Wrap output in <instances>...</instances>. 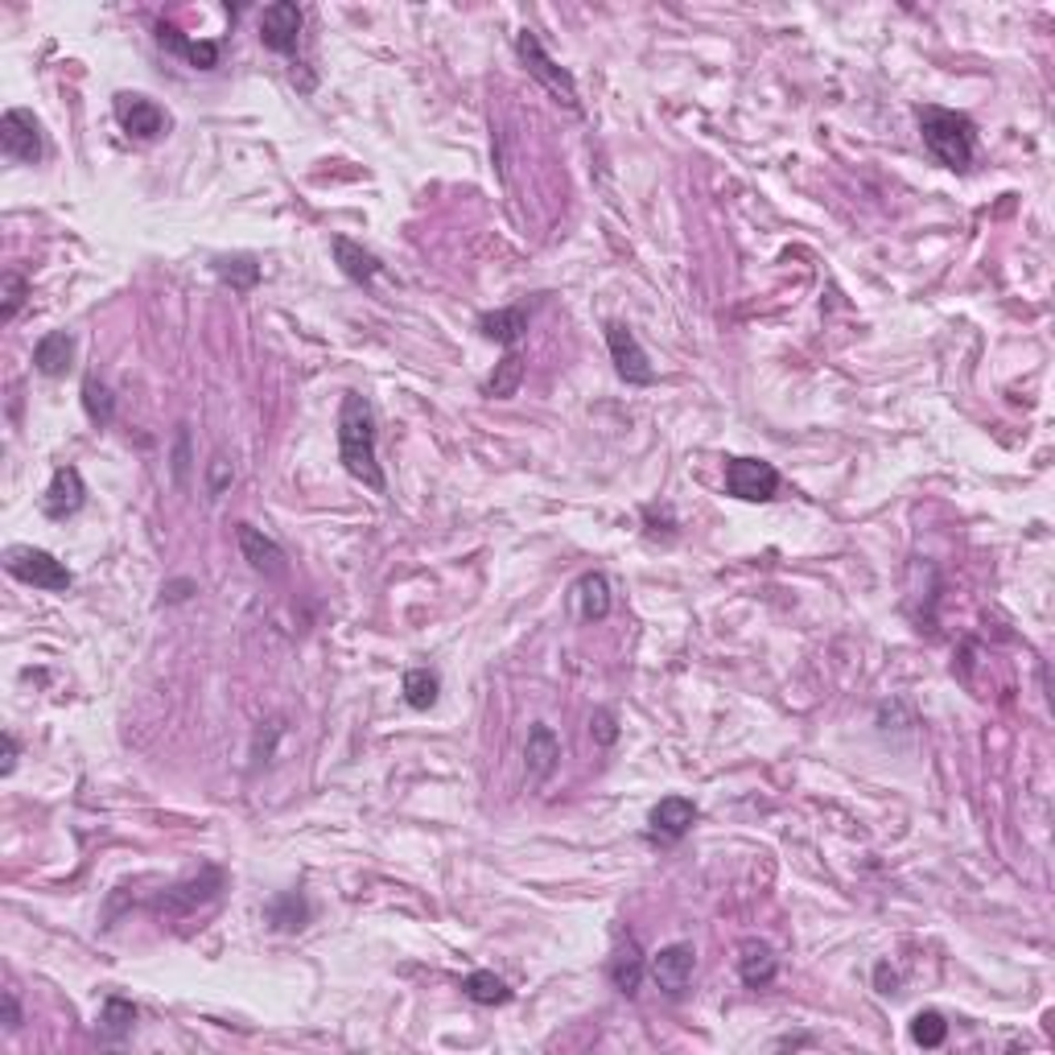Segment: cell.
I'll use <instances>...</instances> for the list:
<instances>
[{"instance_id": "1", "label": "cell", "mask_w": 1055, "mask_h": 1055, "mask_svg": "<svg viewBox=\"0 0 1055 1055\" xmlns=\"http://www.w3.org/2000/svg\"><path fill=\"white\" fill-rule=\"evenodd\" d=\"M338 462L347 466L351 478H359L363 487H372L376 495L388 491V478L379 471L376 454V412H372V400L363 392L343 396V409H338Z\"/></svg>"}, {"instance_id": "2", "label": "cell", "mask_w": 1055, "mask_h": 1055, "mask_svg": "<svg viewBox=\"0 0 1055 1055\" xmlns=\"http://www.w3.org/2000/svg\"><path fill=\"white\" fill-rule=\"evenodd\" d=\"M915 120H919V137H924L932 158L940 161V165H948V170H969L977 128L965 111L924 104V108H915Z\"/></svg>"}, {"instance_id": "3", "label": "cell", "mask_w": 1055, "mask_h": 1055, "mask_svg": "<svg viewBox=\"0 0 1055 1055\" xmlns=\"http://www.w3.org/2000/svg\"><path fill=\"white\" fill-rule=\"evenodd\" d=\"M4 569L13 573L17 582L50 590V594H66L75 585V573L46 549H33V545H9L4 549Z\"/></svg>"}, {"instance_id": "4", "label": "cell", "mask_w": 1055, "mask_h": 1055, "mask_svg": "<svg viewBox=\"0 0 1055 1055\" xmlns=\"http://www.w3.org/2000/svg\"><path fill=\"white\" fill-rule=\"evenodd\" d=\"M516 54H520V63L528 66V75H532V79L557 99V104H566L569 111H582V99H578V83H573V75H569L566 66L552 63L532 30L516 33Z\"/></svg>"}, {"instance_id": "5", "label": "cell", "mask_w": 1055, "mask_h": 1055, "mask_svg": "<svg viewBox=\"0 0 1055 1055\" xmlns=\"http://www.w3.org/2000/svg\"><path fill=\"white\" fill-rule=\"evenodd\" d=\"M725 491L742 504H767L779 491V471L763 457H730L725 462Z\"/></svg>"}, {"instance_id": "6", "label": "cell", "mask_w": 1055, "mask_h": 1055, "mask_svg": "<svg viewBox=\"0 0 1055 1055\" xmlns=\"http://www.w3.org/2000/svg\"><path fill=\"white\" fill-rule=\"evenodd\" d=\"M0 153L17 165H37L42 161V132L33 111L25 108H9L0 116Z\"/></svg>"}, {"instance_id": "7", "label": "cell", "mask_w": 1055, "mask_h": 1055, "mask_svg": "<svg viewBox=\"0 0 1055 1055\" xmlns=\"http://www.w3.org/2000/svg\"><path fill=\"white\" fill-rule=\"evenodd\" d=\"M606 347H611L615 372L627 379V384H635V388L656 384V367H652L647 351L639 347V338H635V331H631V326H623V322H611V326H606Z\"/></svg>"}, {"instance_id": "8", "label": "cell", "mask_w": 1055, "mask_h": 1055, "mask_svg": "<svg viewBox=\"0 0 1055 1055\" xmlns=\"http://www.w3.org/2000/svg\"><path fill=\"white\" fill-rule=\"evenodd\" d=\"M647 973H652V981L660 986L664 993H685V986L693 981L697 973V948L685 945V940H677V945H664L652 961H647Z\"/></svg>"}, {"instance_id": "9", "label": "cell", "mask_w": 1055, "mask_h": 1055, "mask_svg": "<svg viewBox=\"0 0 1055 1055\" xmlns=\"http://www.w3.org/2000/svg\"><path fill=\"white\" fill-rule=\"evenodd\" d=\"M301 25H305V13H301L293 0H277L268 4L260 13V42L277 54H293L301 42Z\"/></svg>"}, {"instance_id": "10", "label": "cell", "mask_w": 1055, "mask_h": 1055, "mask_svg": "<svg viewBox=\"0 0 1055 1055\" xmlns=\"http://www.w3.org/2000/svg\"><path fill=\"white\" fill-rule=\"evenodd\" d=\"M223 870H203L198 879H186V882H177L174 891H165V895L158 898V912L161 915H190V912H198V907H206L211 898L219 895L223 891Z\"/></svg>"}, {"instance_id": "11", "label": "cell", "mask_w": 1055, "mask_h": 1055, "mask_svg": "<svg viewBox=\"0 0 1055 1055\" xmlns=\"http://www.w3.org/2000/svg\"><path fill=\"white\" fill-rule=\"evenodd\" d=\"M116 120H120V128H125L128 137H137V141H158L161 132L170 128V120H165V111L153 104V99H144V95H116Z\"/></svg>"}, {"instance_id": "12", "label": "cell", "mask_w": 1055, "mask_h": 1055, "mask_svg": "<svg viewBox=\"0 0 1055 1055\" xmlns=\"http://www.w3.org/2000/svg\"><path fill=\"white\" fill-rule=\"evenodd\" d=\"M83 504H87L83 474L75 471V466H58L54 478H50L46 495H42V512H46L50 520H66V516H75Z\"/></svg>"}, {"instance_id": "13", "label": "cell", "mask_w": 1055, "mask_h": 1055, "mask_svg": "<svg viewBox=\"0 0 1055 1055\" xmlns=\"http://www.w3.org/2000/svg\"><path fill=\"white\" fill-rule=\"evenodd\" d=\"M652 837L656 841H680V837L693 829L697 820V804L689 796H664L656 808H652Z\"/></svg>"}, {"instance_id": "14", "label": "cell", "mask_w": 1055, "mask_h": 1055, "mask_svg": "<svg viewBox=\"0 0 1055 1055\" xmlns=\"http://www.w3.org/2000/svg\"><path fill=\"white\" fill-rule=\"evenodd\" d=\"M236 536H239V549H244V561H248L256 573L281 578V573H284V552H281V545H277L272 536H265L260 528H252V524H236Z\"/></svg>"}, {"instance_id": "15", "label": "cell", "mask_w": 1055, "mask_h": 1055, "mask_svg": "<svg viewBox=\"0 0 1055 1055\" xmlns=\"http://www.w3.org/2000/svg\"><path fill=\"white\" fill-rule=\"evenodd\" d=\"M775 973H779V961H775L772 945L746 940V945L739 948V977L746 990H767L775 981Z\"/></svg>"}, {"instance_id": "16", "label": "cell", "mask_w": 1055, "mask_h": 1055, "mask_svg": "<svg viewBox=\"0 0 1055 1055\" xmlns=\"http://www.w3.org/2000/svg\"><path fill=\"white\" fill-rule=\"evenodd\" d=\"M573 602H578V618L582 623H602L611 615V582L606 573H582L573 585Z\"/></svg>"}, {"instance_id": "17", "label": "cell", "mask_w": 1055, "mask_h": 1055, "mask_svg": "<svg viewBox=\"0 0 1055 1055\" xmlns=\"http://www.w3.org/2000/svg\"><path fill=\"white\" fill-rule=\"evenodd\" d=\"M71 359H75V338L66 331H50L37 338V347H33V367L42 372V376H66L71 372Z\"/></svg>"}, {"instance_id": "18", "label": "cell", "mask_w": 1055, "mask_h": 1055, "mask_svg": "<svg viewBox=\"0 0 1055 1055\" xmlns=\"http://www.w3.org/2000/svg\"><path fill=\"white\" fill-rule=\"evenodd\" d=\"M331 252H334V260H338V268H343V277H351L355 284H372L379 272H384V265H379L376 256L363 252L359 244H355V239H347V236H334L331 239Z\"/></svg>"}, {"instance_id": "19", "label": "cell", "mask_w": 1055, "mask_h": 1055, "mask_svg": "<svg viewBox=\"0 0 1055 1055\" xmlns=\"http://www.w3.org/2000/svg\"><path fill=\"white\" fill-rule=\"evenodd\" d=\"M478 331L487 334V338H495V343H504V347L512 351L524 338V334H528V310H524V305L491 310V314L478 317Z\"/></svg>"}, {"instance_id": "20", "label": "cell", "mask_w": 1055, "mask_h": 1055, "mask_svg": "<svg viewBox=\"0 0 1055 1055\" xmlns=\"http://www.w3.org/2000/svg\"><path fill=\"white\" fill-rule=\"evenodd\" d=\"M158 42H161V46L177 50V54H182V58H186L190 66H198V71H211V66H219V42H194V37L177 33L174 25H165V21L158 25Z\"/></svg>"}, {"instance_id": "21", "label": "cell", "mask_w": 1055, "mask_h": 1055, "mask_svg": "<svg viewBox=\"0 0 1055 1055\" xmlns=\"http://www.w3.org/2000/svg\"><path fill=\"white\" fill-rule=\"evenodd\" d=\"M524 758H528V772H532L536 779H549L557 758H561V739L552 734V725H532V730H528Z\"/></svg>"}, {"instance_id": "22", "label": "cell", "mask_w": 1055, "mask_h": 1055, "mask_svg": "<svg viewBox=\"0 0 1055 1055\" xmlns=\"http://www.w3.org/2000/svg\"><path fill=\"white\" fill-rule=\"evenodd\" d=\"M644 973H647L644 952H639V945L627 936V945L611 957V981H615L618 993H627L631 998V993H639V986H644Z\"/></svg>"}, {"instance_id": "23", "label": "cell", "mask_w": 1055, "mask_h": 1055, "mask_svg": "<svg viewBox=\"0 0 1055 1055\" xmlns=\"http://www.w3.org/2000/svg\"><path fill=\"white\" fill-rule=\"evenodd\" d=\"M462 993L478 1002V1006H507L512 1002V990H507L504 977H495L491 969H474V973L462 977Z\"/></svg>"}, {"instance_id": "24", "label": "cell", "mask_w": 1055, "mask_h": 1055, "mask_svg": "<svg viewBox=\"0 0 1055 1055\" xmlns=\"http://www.w3.org/2000/svg\"><path fill=\"white\" fill-rule=\"evenodd\" d=\"M305 919H310V903H305L298 891H284V895H277L268 903V924H272V928L298 932L305 928Z\"/></svg>"}, {"instance_id": "25", "label": "cell", "mask_w": 1055, "mask_h": 1055, "mask_svg": "<svg viewBox=\"0 0 1055 1055\" xmlns=\"http://www.w3.org/2000/svg\"><path fill=\"white\" fill-rule=\"evenodd\" d=\"M132 1026H137V1006L128 998H120V993H111L104 1010H99V1031L108 1040H125V1035H132Z\"/></svg>"}, {"instance_id": "26", "label": "cell", "mask_w": 1055, "mask_h": 1055, "mask_svg": "<svg viewBox=\"0 0 1055 1055\" xmlns=\"http://www.w3.org/2000/svg\"><path fill=\"white\" fill-rule=\"evenodd\" d=\"M520 379H524V359H520V351L512 347L499 359V367H495V376L483 384V392L487 396H495V400H507V396H516V388H520Z\"/></svg>"}, {"instance_id": "27", "label": "cell", "mask_w": 1055, "mask_h": 1055, "mask_svg": "<svg viewBox=\"0 0 1055 1055\" xmlns=\"http://www.w3.org/2000/svg\"><path fill=\"white\" fill-rule=\"evenodd\" d=\"M400 689H405V701H409L412 709H429L441 693V680L433 668H409Z\"/></svg>"}, {"instance_id": "28", "label": "cell", "mask_w": 1055, "mask_h": 1055, "mask_svg": "<svg viewBox=\"0 0 1055 1055\" xmlns=\"http://www.w3.org/2000/svg\"><path fill=\"white\" fill-rule=\"evenodd\" d=\"M215 272H219V281H227L239 293L256 289V281H260V265L252 256H223V260H215Z\"/></svg>"}, {"instance_id": "29", "label": "cell", "mask_w": 1055, "mask_h": 1055, "mask_svg": "<svg viewBox=\"0 0 1055 1055\" xmlns=\"http://www.w3.org/2000/svg\"><path fill=\"white\" fill-rule=\"evenodd\" d=\"M83 409H87V417H91L95 426H111V417H116V400H111L108 384H99L95 376L83 379Z\"/></svg>"}, {"instance_id": "30", "label": "cell", "mask_w": 1055, "mask_h": 1055, "mask_svg": "<svg viewBox=\"0 0 1055 1055\" xmlns=\"http://www.w3.org/2000/svg\"><path fill=\"white\" fill-rule=\"evenodd\" d=\"M912 1040L919 1043V1047H940V1043L948 1040V1023L940 1010H919L912 1019Z\"/></svg>"}, {"instance_id": "31", "label": "cell", "mask_w": 1055, "mask_h": 1055, "mask_svg": "<svg viewBox=\"0 0 1055 1055\" xmlns=\"http://www.w3.org/2000/svg\"><path fill=\"white\" fill-rule=\"evenodd\" d=\"M25 298H30V284H25V277H21V272H4V310H0V317H4V322H13V317L21 314Z\"/></svg>"}, {"instance_id": "32", "label": "cell", "mask_w": 1055, "mask_h": 1055, "mask_svg": "<svg viewBox=\"0 0 1055 1055\" xmlns=\"http://www.w3.org/2000/svg\"><path fill=\"white\" fill-rule=\"evenodd\" d=\"M590 734L602 742V746H615L618 742V725H615V713L611 709H599L594 718H590Z\"/></svg>"}, {"instance_id": "33", "label": "cell", "mask_w": 1055, "mask_h": 1055, "mask_svg": "<svg viewBox=\"0 0 1055 1055\" xmlns=\"http://www.w3.org/2000/svg\"><path fill=\"white\" fill-rule=\"evenodd\" d=\"M227 483H232V462L223 454H215L211 457V483H206V487H211V495H219Z\"/></svg>"}, {"instance_id": "34", "label": "cell", "mask_w": 1055, "mask_h": 1055, "mask_svg": "<svg viewBox=\"0 0 1055 1055\" xmlns=\"http://www.w3.org/2000/svg\"><path fill=\"white\" fill-rule=\"evenodd\" d=\"M21 1026V1006H17V993L4 990V1031H17Z\"/></svg>"}, {"instance_id": "35", "label": "cell", "mask_w": 1055, "mask_h": 1055, "mask_svg": "<svg viewBox=\"0 0 1055 1055\" xmlns=\"http://www.w3.org/2000/svg\"><path fill=\"white\" fill-rule=\"evenodd\" d=\"M17 758H21V746H17L13 734H4V763H0V775H13Z\"/></svg>"}, {"instance_id": "36", "label": "cell", "mask_w": 1055, "mask_h": 1055, "mask_svg": "<svg viewBox=\"0 0 1055 1055\" xmlns=\"http://www.w3.org/2000/svg\"><path fill=\"white\" fill-rule=\"evenodd\" d=\"M174 471H177V478H186V433L177 438V466Z\"/></svg>"}, {"instance_id": "37", "label": "cell", "mask_w": 1055, "mask_h": 1055, "mask_svg": "<svg viewBox=\"0 0 1055 1055\" xmlns=\"http://www.w3.org/2000/svg\"><path fill=\"white\" fill-rule=\"evenodd\" d=\"M874 977H879L882 993H891V986H895V973H891V969H886V965H879V969H874Z\"/></svg>"}]
</instances>
